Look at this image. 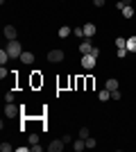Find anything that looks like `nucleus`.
Segmentation results:
<instances>
[{
    "instance_id": "nucleus-1",
    "label": "nucleus",
    "mask_w": 136,
    "mask_h": 152,
    "mask_svg": "<svg viewBox=\"0 0 136 152\" xmlns=\"http://www.w3.org/2000/svg\"><path fill=\"white\" fill-rule=\"evenodd\" d=\"M5 50L9 52V57H18V59H20V55H23V48H20L18 41H9Z\"/></svg>"
},
{
    "instance_id": "nucleus-2",
    "label": "nucleus",
    "mask_w": 136,
    "mask_h": 152,
    "mask_svg": "<svg viewBox=\"0 0 136 152\" xmlns=\"http://www.w3.org/2000/svg\"><path fill=\"white\" fill-rule=\"evenodd\" d=\"M5 116L7 118H18L20 116V109L14 104V102H7V107H5Z\"/></svg>"
},
{
    "instance_id": "nucleus-3",
    "label": "nucleus",
    "mask_w": 136,
    "mask_h": 152,
    "mask_svg": "<svg viewBox=\"0 0 136 152\" xmlns=\"http://www.w3.org/2000/svg\"><path fill=\"white\" fill-rule=\"evenodd\" d=\"M95 59H97V57H93V55H82V68H84V70H91L93 66H95Z\"/></svg>"
},
{
    "instance_id": "nucleus-4",
    "label": "nucleus",
    "mask_w": 136,
    "mask_h": 152,
    "mask_svg": "<svg viewBox=\"0 0 136 152\" xmlns=\"http://www.w3.org/2000/svg\"><path fill=\"white\" fill-rule=\"evenodd\" d=\"M48 61H52V64L64 61V50H50L48 52Z\"/></svg>"
},
{
    "instance_id": "nucleus-5",
    "label": "nucleus",
    "mask_w": 136,
    "mask_h": 152,
    "mask_svg": "<svg viewBox=\"0 0 136 152\" xmlns=\"http://www.w3.org/2000/svg\"><path fill=\"white\" fill-rule=\"evenodd\" d=\"M93 50V43H91V37H86L82 43H79V55H89Z\"/></svg>"
},
{
    "instance_id": "nucleus-6",
    "label": "nucleus",
    "mask_w": 136,
    "mask_h": 152,
    "mask_svg": "<svg viewBox=\"0 0 136 152\" xmlns=\"http://www.w3.org/2000/svg\"><path fill=\"white\" fill-rule=\"evenodd\" d=\"M2 34H5L7 41H16V34H18V32H16V27H14V25H5Z\"/></svg>"
},
{
    "instance_id": "nucleus-7",
    "label": "nucleus",
    "mask_w": 136,
    "mask_h": 152,
    "mask_svg": "<svg viewBox=\"0 0 136 152\" xmlns=\"http://www.w3.org/2000/svg\"><path fill=\"white\" fill-rule=\"evenodd\" d=\"M73 150H75V152H82V150H86V141L77 136V139L73 141Z\"/></svg>"
},
{
    "instance_id": "nucleus-8",
    "label": "nucleus",
    "mask_w": 136,
    "mask_h": 152,
    "mask_svg": "<svg viewBox=\"0 0 136 152\" xmlns=\"http://www.w3.org/2000/svg\"><path fill=\"white\" fill-rule=\"evenodd\" d=\"M48 150H50V152H61V150H64V139H61V141H52L50 145H48Z\"/></svg>"
},
{
    "instance_id": "nucleus-9",
    "label": "nucleus",
    "mask_w": 136,
    "mask_h": 152,
    "mask_svg": "<svg viewBox=\"0 0 136 152\" xmlns=\"http://www.w3.org/2000/svg\"><path fill=\"white\" fill-rule=\"evenodd\" d=\"M71 34H73V27H68V25L59 27V39H68Z\"/></svg>"
},
{
    "instance_id": "nucleus-10",
    "label": "nucleus",
    "mask_w": 136,
    "mask_h": 152,
    "mask_svg": "<svg viewBox=\"0 0 136 152\" xmlns=\"http://www.w3.org/2000/svg\"><path fill=\"white\" fill-rule=\"evenodd\" d=\"M20 61L30 66V64H34V55H32V52H23V55H20Z\"/></svg>"
},
{
    "instance_id": "nucleus-11",
    "label": "nucleus",
    "mask_w": 136,
    "mask_h": 152,
    "mask_svg": "<svg viewBox=\"0 0 136 152\" xmlns=\"http://www.w3.org/2000/svg\"><path fill=\"white\" fill-rule=\"evenodd\" d=\"M107 89H109V91L118 89V80H116V77H109V80H107Z\"/></svg>"
},
{
    "instance_id": "nucleus-12",
    "label": "nucleus",
    "mask_w": 136,
    "mask_h": 152,
    "mask_svg": "<svg viewBox=\"0 0 136 152\" xmlns=\"http://www.w3.org/2000/svg\"><path fill=\"white\" fill-rule=\"evenodd\" d=\"M97 98H100V102H107L111 98V91L109 89H104V91H100V93H97Z\"/></svg>"
},
{
    "instance_id": "nucleus-13",
    "label": "nucleus",
    "mask_w": 136,
    "mask_h": 152,
    "mask_svg": "<svg viewBox=\"0 0 136 152\" xmlns=\"http://www.w3.org/2000/svg\"><path fill=\"white\" fill-rule=\"evenodd\" d=\"M84 34L86 37H93V34H95V25H93V23H86L84 25Z\"/></svg>"
},
{
    "instance_id": "nucleus-14",
    "label": "nucleus",
    "mask_w": 136,
    "mask_h": 152,
    "mask_svg": "<svg viewBox=\"0 0 136 152\" xmlns=\"http://www.w3.org/2000/svg\"><path fill=\"white\" fill-rule=\"evenodd\" d=\"M127 50H129V52H136V37H129V39H127Z\"/></svg>"
},
{
    "instance_id": "nucleus-15",
    "label": "nucleus",
    "mask_w": 136,
    "mask_h": 152,
    "mask_svg": "<svg viewBox=\"0 0 136 152\" xmlns=\"http://www.w3.org/2000/svg\"><path fill=\"white\" fill-rule=\"evenodd\" d=\"M27 143H30V145H36V143H39V134H27Z\"/></svg>"
},
{
    "instance_id": "nucleus-16",
    "label": "nucleus",
    "mask_w": 136,
    "mask_h": 152,
    "mask_svg": "<svg viewBox=\"0 0 136 152\" xmlns=\"http://www.w3.org/2000/svg\"><path fill=\"white\" fill-rule=\"evenodd\" d=\"M7 61H9V52H7L5 48H2V50H0V64H2V66H5Z\"/></svg>"
},
{
    "instance_id": "nucleus-17",
    "label": "nucleus",
    "mask_w": 136,
    "mask_h": 152,
    "mask_svg": "<svg viewBox=\"0 0 136 152\" xmlns=\"http://www.w3.org/2000/svg\"><path fill=\"white\" fill-rule=\"evenodd\" d=\"M123 16H125V18H132V16H134V7H125V9H123Z\"/></svg>"
},
{
    "instance_id": "nucleus-18",
    "label": "nucleus",
    "mask_w": 136,
    "mask_h": 152,
    "mask_svg": "<svg viewBox=\"0 0 136 152\" xmlns=\"http://www.w3.org/2000/svg\"><path fill=\"white\" fill-rule=\"evenodd\" d=\"M127 55H129V50H127V48H118V50H116V57H120V59H125Z\"/></svg>"
},
{
    "instance_id": "nucleus-19",
    "label": "nucleus",
    "mask_w": 136,
    "mask_h": 152,
    "mask_svg": "<svg viewBox=\"0 0 136 152\" xmlns=\"http://www.w3.org/2000/svg\"><path fill=\"white\" fill-rule=\"evenodd\" d=\"M118 48H127V39L118 37V39H116V50H118Z\"/></svg>"
},
{
    "instance_id": "nucleus-20",
    "label": "nucleus",
    "mask_w": 136,
    "mask_h": 152,
    "mask_svg": "<svg viewBox=\"0 0 136 152\" xmlns=\"http://www.w3.org/2000/svg\"><path fill=\"white\" fill-rule=\"evenodd\" d=\"M95 145H97V141L93 139V136H89V139H86V148H89V150H95Z\"/></svg>"
},
{
    "instance_id": "nucleus-21",
    "label": "nucleus",
    "mask_w": 136,
    "mask_h": 152,
    "mask_svg": "<svg viewBox=\"0 0 136 152\" xmlns=\"http://www.w3.org/2000/svg\"><path fill=\"white\" fill-rule=\"evenodd\" d=\"M73 34H75V37H82V39H86V34H84V27H73Z\"/></svg>"
},
{
    "instance_id": "nucleus-22",
    "label": "nucleus",
    "mask_w": 136,
    "mask_h": 152,
    "mask_svg": "<svg viewBox=\"0 0 136 152\" xmlns=\"http://www.w3.org/2000/svg\"><path fill=\"white\" fill-rule=\"evenodd\" d=\"M89 136H91V132H89V127H82V129H79V139H89Z\"/></svg>"
},
{
    "instance_id": "nucleus-23",
    "label": "nucleus",
    "mask_w": 136,
    "mask_h": 152,
    "mask_svg": "<svg viewBox=\"0 0 136 152\" xmlns=\"http://www.w3.org/2000/svg\"><path fill=\"white\" fill-rule=\"evenodd\" d=\"M129 5H132V0H120V2H118L116 7H118V9H120V12H123L125 7H129Z\"/></svg>"
},
{
    "instance_id": "nucleus-24",
    "label": "nucleus",
    "mask_w": 136,
    "mask_h": 152,
    "mask_svg": "<svg viewBox=\"0 0 136 152\" xmlns=\"http://www.w3.org/2000/svg\"><path fill=\"white\" fill-rule=\"evenodd\" d=\"M32 84H34V86H39V84H41V77H39V70H34V77H32Z\"/></svg>"
},
{
    "instance_id": "nucleus-25",
    "label": "nucleus",
    "mask_w": 136,
    "mask_h": 152,
    "mask_svg": "<svg viewBox=\"0 0 136 152\" xmlns=\"http://www.w3.org/2000/svg\"><path fill=\"white\" fill-rule=\"evenodd\" d=\"M0 150H2V152H9V150H14V148H12V143H0Z\"/></svg>"
},
{
    "instance_id": "nucleus-26",
    "label": "nucleus",
    "mask_w": 136,
    "mask_h": 152,
    "mask_svg": "<svg viewBox=\"0 0 136 152\" xmlns=\"http://www.w3.org/2000/svg\"><path fill=\"white\" fill-rule=\"evenodd\" d=\"M111 98H113V100H120V98H123V93H120V91H111Z\"/></svg>"
},
{
    "instance_id": "nucleus-27",
    "label": "nucleus",
    "mask_w": 136,
    "mask_h": 152,
    "mask_svg": "<svg viewBox=\"0 0 136 152\" xmlns=\"http://www.w3.org/2000/svg\"><path fill=\"white\" fill-rule=\"evenodd\" d=\"M14 98H16V95H14V91H7L5 100H7V102H14Z\"/></svg>"
},
{
    "instance_id": "nucleus-28",
    "label": "nucleus",
    "mask_w": 136,
    "mask_h": 152,
    "mask_svg": "<svg viewBox=\"0 0 136 152\" xmlns=\"http://www.w3.org/2000/svg\"><path fill=\"white\" fill-rule=\"evenodd\" d=\"M89 55H93V57H97V55H100V48H97V45H93V50H91Z\"/></svg>"
},
{
    "instance_id": "nucleus-29",
    "label": "nucleus",
    "mask_w": 136,
    "mask_h": 152,
    "mask_svg": "<svg viewBox=\"0 0 136 152\" xmlns=\"http://www.w3.org/2000/svg\"><path fill=\"white\" fill-rule=\"evenodd\" d=\"M73 141H75V139H73L71 134H64V143H73Z\"/></svg>"
},
{
    "instance_id": "nucleus-30",
    "label": "nucleus",
    "mask_w": 136,
    "mask_h": 152,
    "mask_svg": "<svg viewBox=\"0 0 136 152\" xmlns=\"http://www.w3.org/2000/svg\"><path fill=\"white\" fill-rule=\"evenodd\" d=\"M5 77H7V68L2 66V68H0V80H5Z\"/></svg>"
},
{
    "instance_id": "nucleus-31",
    "label": "nucleus",
    "mask_w": 136,
    "mask_h": 152,
    "mask_svg": "<svg viewBox=\"0 0 136 152\" xmlns=\"http://www.w3.org/2000/svg\"><path fill=\"white\" fill-rule=\"evenodd\" d=\"M30 150H32V152H41V145H39V143H36V145H30Z\"/></svg>"
},
{
    "instance_id": "nucleus-32",
    "label": "nucleus",
    "mask_w": 136,
    "mask_h": 152,
    "mask_svg": "<svg viewBox=\"0 0 136 152\" xmlns=\"http://www.w3.org/2000/svg\"><path fill=\"white\" fill-rule=\"evenodd\" d=\"M93 5L95 7H104V0H93Z\"/></svg>"
}]
</instances>
